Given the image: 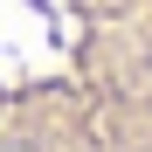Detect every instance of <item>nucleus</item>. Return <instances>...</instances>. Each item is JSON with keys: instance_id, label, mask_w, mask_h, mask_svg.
<instances>
[{"instance_id": "nucleus-1", "label": "nucleus", "mask_w": 152, "mask_h": 152, "mask_svg": "<svg viewBox=\"0 0 152 152\" xmlns=\"http://www.w3.org/2000/svg\"><path fill=\"white\" fill-rule=\"evenodd\" d=\"M0 152H152V0H0Z\"/></svg>"}]
</instances>
